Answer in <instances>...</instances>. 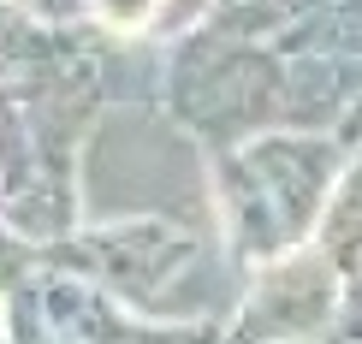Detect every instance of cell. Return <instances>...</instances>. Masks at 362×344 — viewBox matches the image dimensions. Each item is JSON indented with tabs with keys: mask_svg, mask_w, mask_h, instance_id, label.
<instances>
[{
	"mask_svg": "<svg viewBox=\"0 0 362 344\" xmlns=\"http://www.w3.org/2000/svg\"><path fill=\"white\" fill-rule=\"evenodd\" d=\"M148 6H155V0H101V12H107L113 24H137V18H148Z\"/></svg>",
	"mask_w": 362,
	"mask_h": 344,
	"instance_id": "1",
	"label": "cell"
}]
</instances>
